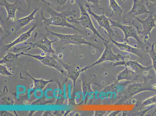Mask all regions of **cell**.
Here are the masks:
<instances>
[{"label": "cell", "instance_id": "6da1fadb", "mask_svg": "<svg viewBox=\"0 0 156 116\" xmlns=\"http://www.w3.org/2000/svg\"><path fill=\"white\" fill-rule=\"evenodd\" d=\"M48 11L50 15L49 18L45 17L43 13L41 14L42 24L45 28L50 26H60L73 29L82 33L81 31L69 22L71 18L76 17V14L73 11L66 10L58 12L49 7Z\"/></svg>", "mask_w": 156, "mask_h": 116}, {"label": "cell", "instance_id": "7a4b0ae2", "mask_svg": "<svg viewBox=\"0 0 156 116\" xmlns=\"http://www.w3.org/2000/svg\"><path fill=\"white\" fill-rule=\"evenodd\" d=\"M77 4L80 10V16L78 18H72L69 20V22L80 24L85 29H89L92 31L94 36H97L104 42L109 41L103 38L99 33L98 31L95 27L90 15L84 6L79 2H77Z\"/></svg>", "mask_w": 156, "mask_h": 116}, {"label": "cell", "instance_id": "3957f363", "mask_svg": "<svg viewBox=\"0 0 156 116\" xmlns=\"http://www.w3.org/2000/svg\"><path fill=\"white\" fill-rule=\"evenodd\" d=\"M104 50L100 58L92 64L83 67L84 71L93 66L100 64L105 62L120 61L125 60L126 59H129V56H123L121 54L115 53L113 52L112 46L110 43V41L104 42Z\"/></svg>", "mask_w": 156, "mask_h": 116}, {"label": "cell", "instance_id": "277c9868", "mask_svg": "<svg viewBox=\"0 0 156 116\" xmlns=\"http://www.w3.org/2000/svg\"><path fill=\"white\" fill-rule=\"evenodd\" d=\"M45 29L50 34L57 37L61 42L66 44L86 45L97 49H100L98 46L88 42L83 36L77 33L74 34H64L52 32L48 29V27L45 28Z\"/></svg>", "mask_w": 156, "mask_h": 116}, {"label": "cell", "instance_id": "5b68a950", "mask_svg": "<svg viewBox=\"0 0 156 116\" xmlns=\"http://www.w3.org/2000/svg\"><path fill=\"white\" fill-rule=\"evenodd\" d=\"M154 14L147 9L145 3L141 0H133L131 9L127 14L123 15V22L125 23L133 25L134 23L135 18L143 14Z\"/></svg>", "mask_w": 156, "mask_h": 116}, {"label": "cell", "instance_id": "8992f818", "mask_svg": "<svg viewBox=\"0 0 156 116\" xmlns=\"http://www.w3.org/2000/svg\"><path fill=\"white\" fill-rule=\"evenodd\" d=\"M22 55L30 56L39 61L44 66L56 69L62 73H66V70L63 65V62H62L54 57L52 55L48 54L46 56H42L40 55H34L26 53L23 51L22 52Z\"/></svg>", "mask_w": 156, "mask_h": 116}, {"label": "cell", "instance_id": "52a82bcc", "mask_svg": "<svg viewBox=\"0 0 156 116\" xmlns=\"http://www.w3.org/2000/svg\"><path fill=\"white\" fill-rule=\"evenodd\" d=\"M110 21L112 27H116L118 28L123 32L124 35V40L125 42L129 43V39L133 38L138 42L139 45L143 44L141 40V37L138 34V26L134 25V24L133 25H124L119 22L112 20L110 18Z\"/></svg>", "mask_w": 156, "mask_h": 116}, {"label": "cell", "instance_id": "ba28073f", "mask_svg": "<svg viewBox=\"0 0 156 116\" xmlns=\"http://www.w3.org/2000/svg\"><path fill=\"white\" fill-rule=\"evenodd\" d=\"M85 8L89 15H92L97 22L99 26V29L101 28H104L105 33L109 37H112L113 36L119 37V34L117 33V32H115L112 29L110 21V18L107 17L105 15L104 11H103L102 15H99L92 10L90 5H86Z\"/></svg>", "mask_w": 156, "mask_h": 116}, {"label": "cell", "instance_id": "9c48e42d", "mask_svg": "<svg viewBox=\"0 0 156 116\" xmlns=\"http://www.w3.org/2000/svg\"><path fill=\"white\" fill-rule=\"evenodd\" d=\"M154 14H149L148 16L144 20L141 19L137 18H135V19L141 24L142 26V30L140 31L138 28L139 35H141L144 43H146L147 40L150 39L151 31L156 27V19L154 17Z\"/></svg>", "mask_w": 156, "mask_h": 116}, {"label": "cell", "instance_id": "30bf717a", "mask_svg": "<svg viewBox=\"0 0 156 116\" xmlns=\"http://www.w3.org/2000/svg\"><path fill=\"white\" fill-rule=\"evenodd\" d=\"M55 41L56 39L50 40L47 37H45L38 42L35 43H30L28 46L23 48V49H26L24 51L26 52L31 49L38 48L42 49L44 53H47L48 54L54 55L55 52L52 47V44Z\"/></svg>", "mask_w": 156, "mask_h": 116}, {"label": "cell", "instance_id": "8fae6325", "mask_svg": "<svg viewBox=\"0 0 156 116\" xmlns=\"http://www.w3.org/2000/svg\"><path fill=\"white\" fill-rule=\"evenodd\" d=\"M146 91H156V89L150 87L145 83H136L129 85L126 90L124 96L126 99H129L136 95L139 93Z\"/></svg>", "mask_w": 156, "mask_h": 116}, {"label": "cell", "instance_id": "7c38bea8", "mask_svg": "<svg viewBox=\"0 0 156 116\" xmlns=\"http://www.w3.org/2000/svg\"><path fill=\"white\" fill-rule=\"evenodd\" d=\"M20 4V1L18 0H16L14 3H10L7 0H1L0 5L4 7L6 11L7 18L6 22L9 20L12 22H16V12L18 10H21Z\"/></svg>", "mask_w": 156, "mask_h": 116}, {"label": "cell", "instance_id": "4fadbf2b", "mask_svg": "<svg viewBox=\"0 0 156 116\" xmlns=\"http://www.w3.org/2000/svg\"><path fill=\"white\" fill-rule=\"evenodd\" d=\"M112 65L115 67L121 66H124L125 67L129 68L135 73L148 71L153 68L152 66H151L145 67L139 63L138 61L134 60H121L118 61V62L116 63H112Z\"/></svg>", "mask_w": 156, "mask_h": 116}, {"label": "cell", "instance_id": "5bb4252c", "mask_svg": "<svg viewBox=\"0 0 156 116\" xmlns=\"http://www.w3.org/2000/svg\"><path fill=\"white\" fill-rule=\"evenodd\" d=\"M111 42L117 46L122 52H127V53L133 54L139 57H141L142 54L140 49L137 48L130 46L128 43L125 42L124 43H120L114 40L111 37H109Z\"/></svg>", "mask_w": 156, "mask_h": 116}, {"label": "cell", "instance_id": "9a60e30c", "mask_svg": "<svg viewBox=\"0 0 156 116\" xmlns=\"http://www.w3.org/2000/svg\"><path fill=\"white\" fill-rule=\"evenodd\" d=\"M36 26L33 25V26L31 27L29 30L22 34L13 42L4 45V47L5 49V51L6 52L9 50L10 49H11V48L13 47L15 45L26 42L32 36V32L36 29Z\"/></svg>", "mask_w": 156, "mask_h": 116}, {"label": "cell", "instance_id": "2e32d148", "mask_svg": "<svg viewBox=\"0 0 156 116\" xmlns=\"http://www.w3.org/2000/svg\"><path fill=\"white\" fill-rule=\"evenodd\" d=\"M64 67L66 70V74L68 78L73 82V90H75L76 81L79 78L80 73L84 72L83 68H80L78 66L72 67L70 68V66L63 63Z\"/></svg>", "mask_w": 156, "mask_h": 116}, {"label": "cell", "instance_id": "e0dca14e", "mask_svg": "<svg viewBox=\"0 0 156 116\" xmlns=\"http://www.w3.org/2000/svg\"><path fill=\"white\" fill-rule=\"evenodd\" d=\"M41 7H39L34 10L29 15L25 17L17 19L16 22L18 26L16 27V30L18 31L22 28L28 25L32 21L35 19V15L36 12L40 9Z\"/></svg>", "mask_w": 156, "mask_h": 116}, {"label": "cell", "instance_id": "ac0fdd59", "mask_svg": "<svg viewBox=\"0 0 156 116\" xmlns=\"http://www.w3.org/2000/svg\"><path fill=\"white\" fill-rule=\"evenodd\" d=\"M136 73L131 70L129 68L125 67V68L122 71L117 75L116 82H118L122 80H127L129 82L132 80H134L135 78H137V76L135 75Z\"/></svg>", "mask_w": 156, "mask_h": 116}, {"label": "cell", "instance_id": "d6986e66", "mask_svg": "<svg viewBox=\"0 0 156 116\" xmlns=\"http://www.w3.org/2000/svg\"><path fill=\"white\" fill-rule=\"evenodd\" d=\"M27 75L33 80L34 82V88L40 90H43L49 83L55 82L54 80H46L43 79H35L32 77L29 73L27 72Z\"/></svg>", "mask_w": 156, "mask_h": 116}, {"label": "cell", "instance_id": "ffe728a7", "mask_svg": "<svg viewBox=\"0 0 156 116\" xmlns=\"http://www.w3.org/2000/svg\"><path fill=\"white\" fill-rule=\"evenodd\" d=\"M21 55H22V52L17 54L9 52L3 57L0 61V63L1 64L7 63H13Z\"/></svg>", "mask_w": 156, "mask_h": 116}, {"label": "cell", "instance_id": "44dd1931", "mask_svg": "<svg viewBox=\"0 0 156 116\" xmlns=\"http://www.w3.org/2000/svg\"><path fill=\"white\" fill-rule=\"evenodd\" d=\"M155 45V43L152 44L150 48L147 49V52L151 59L152 67L155 71L156 75V51Z\"/></svg>", "mask_w": 156, "mask_h": 116}, {"label": "cell", "instance_id": "7402d4cb", "mask_svg": "<svg viewBox=\"0 0 156 116\" xmlns=\"http://www.w3.org/2000/svg\"><path fill=\"white\" fill-rule=\"evenodd\" d=\"M109 2L110 9L112 10L111 15L109 17V18H110L113 15H114L116 11H120V15L123 13V10L121 6L119 5L116 0H109Z\"/></svg>", "mask_w": 156, "mask_h": 116}, {"label": "cell", "instance_id": "603a6c76", "mask_svg": "<svg viewBox=\"0 0 156 116\" xmlns=\"http://www.w3.org/2000/svg\"><path fill=\"white\" fill-rule=\"evenodd\" d=\"M155 104H156V95L145 99L142 102V105L143 107H149V106L154 105Z\"/></svg>", "mask_w": 156, "mask_h": 116}, {"label": "cell", "instance_id": "cb8c5ba5", "mask_svg": "<svg viewBox=\"0 0 156 116\" xmlns=\"http://www.w3.org/2000/svg\"><path fill=\"white\" fill-rule=\"evenodd\" d=\"M0 73L1 75L8 76V77H11L13 76V74L9 72L6 66L2 64H1V66H0Z\"/></svg>", "mask_w": 156, "mask_h": 116}, {"label": "cell", "instance_id": "d4e9b609", "mask_svg": "<svg viewBox=\"0 0 156 116\" xmlns=\"http://www.w3.org/2000/svg\"><path fill=\"white\" fill-rule=\"evenodd\" d=\"M154 107V105L150 106V107L147 108V109L142 110L141 111L136 112L131 114L132 116H144L145 115L147 112H148L150 110H151L153 107Z\"/></svg>", "mask_w": 156, "mask_h": 116}, {"label": "cell", "instance_id": "484cf974", "mask_svg": "<svg viewBox=\"0 0 156 116\" xmlns=\"http://www.w3.org/2000/svg\"><path fill=\"white\" fill-rule=\"evenodd\" d=\"M57 3L61 7L63 6L66 5L67 3L68 0H55Z\"/></svg>", "mask_w": 156, "mask_h": 116}, {"label": "cell", "instance_id": "4316f807", "mask_svg": "<svg viewBox=\"0 0 156 116\" xmlns=\"http://www.w3.org/2000/svg\"><path fill=\"white\" fill-rule=\"evenodd\" d=\"M107 111H96L94 112V116H103Z\"/></svg>", "mask_w": 156, "mask_h": 116}, {"label": "cell", "instance_id": "83f0119b", "mask_svg": "<svg viewBox=\"0 0 156 116\" xmlns=\"http://www.w3.org/2000/svg\"><path fill=\"white\" fill-rule=\"evenodd\" d=\"M87 2L95 5H98L100 3V0H86Z\"/></svg>", "mask_w": 156, "mask_h": 116}, {"label": "cell", "instance_id": "f1b7e54d", "mask_svg": "<svg viewBox=\"0 0 156 116\" xmlns=\"http://www.w3.org/2000/svg\"><path fill=\"white\" fill-rule=\"evenodd\" d=\"M10 113L8 111H1V116H12Z\"/></svg>", "mask_w": 156, "mask_h": 116}, {"label": "cell", "instance_id": "f546056e", "mask_svg": "<svg viewBox=\"0 0 156 116\" xmlns=\"http://www.w3.org/2000/svg\"><path fill=\"white\" fill-rule=\"evenodd\" d=\"M121 111H116L112 112L108 116H116L120 114Z\"/></svg>", "mask_w": 156, "mask_h": 116}, {"label": "cell", "instance_id": "4dcf8cb0", "mask_svg": "<svg viewBox=\"0 0 156 116\" xmlns=\"http://www.w3.org/2000/svg\"><path fill=\"white\" fill-rule=\"evenodd\" d=\"M27 2V5L28 7V10L30 8L31 0H24Z\"/></svg>", "mask_w": 156, "mask_h": 116}, {"label": "cell", "instance_id": "1f68e13d", "mask_svg": "<svg viewBox=\"0 0 156 116\" xmlns=\"http://www.w3.org/2000/svg\"><path fill=\"white\" fill-rule=\"evenodd\" d=\"M147 1L156 5V0H147Z\"/></svg>", "mask_w": 156, "mask_h": 116}, {"label": "cell", "instance_id": "d6a6232c", "mask_svg": "<svg viewBox=\"0 0 156 116\" xmlns=\"http://www.w3.org/2000/svg\"><path fill=\"white\" fill-rule=\"evenodd\" d=\"M122 1H124V2H126V1H127V0H122Z\"/></svg>", "mask_w": 156, "mask_h": 116}, {"label": "cell", "instance_id": "836d02e7", "mask_svg": "<svg viewBox=\"0 0 156 116\" xmlns=\"http://www.w3.org/2000/svg\"><path fill=\"white\" fill-rule=\"evenodd\" d=\"M42 1H44V2H45V0H42Z\"/></svg>", "mask_w": 156, "mask_h": 116}]
</instances>
